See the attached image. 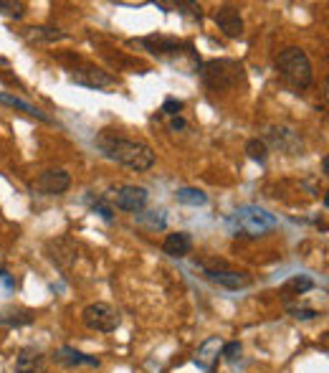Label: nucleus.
<instances>
[{
  "label": "nucleus",
  "mask_w": 329,
  "mask_h": 373,
  "mask_svg": "<svg viewBox=\"0 0 329 373\" xmlns=\"http://www.w3.org/2000/svg\"><path fill=\"white\" fill-rule=\"evenodd\" d=\"M97 147L104 153V158L120 162V165H124L129 171L145 173L155 165L152 147L145 145V142H137V140L120 138V135H114L112 130H104L99 135Z\"/></svg>",
  "instance_id": "nucleus-1"
},
{
  "label": "nucleus",
  "mask_w": 329,
  "mask_h": 373,
  "mask_svg": "<svg viewBox=\"0 0 329 373\" xmlns=\"http://www.w3.org/2000/svg\"><path fill=\"white\" fill-rule=\"evenodd\" d=\"M276 69H279L281 79H286L291 87H297V89L312 87V79H314L312 61H309V56H306L302 49H297V46H289V49L281 51L279 58H276Z\"/></svg>",
  "instance_id": "nucleus-2"
},
{
  "label": "nucleus",
  "mask_w": 329,
  "mask_h": 373,
  "mask_svg": "<svg viewBox=\"0 0 329 373\" xmlns=\"http://www.w3.org/2000/svg\"><path fill=\"white\" fill-rule=\"evenodd\" d=\"M201 76L205 81V87H210L213 92L233 89L243 79V66L236 64V61H228V58H218V61L203 64Z\"/></svg>",
  "instance_id": "nucleus-3"
},
{
  "label": "nucleus",
  "mask_w": 329,
  "mask_h": 373,
  "mask_svg": "<svg viewBox=\"0 0 329 373\" xmlns=\"http://www.w3.org/2000/svg\"><path fill=\"white\" fill-rule=\"evenodd\" d=\"M81 320L87 325L89 330H97V333H114L122 323L120 310L106 305V302H91L84 308L81 312Z\"/></svg>",
  "instance_id": "nucleus-4"
},
{
  "label": "nucleus",
  "mask_w": 329,
  "mask_h": 373,
  "mask_svg": "<svg viewBox=\"0 0 329 373\" xmlns=\"http://www.w3.org/2000/svg\"><path fill=\"white\" fill-rule=\"evenodd\" d=\"M104 198H106V203H109V206L120 209V211L139 213L147 206V198H150V193H147L142 186H120V188H112Z\"/></svg>",
  "instance_id": "nucleus-5"
},
{
  "label": "nucleus",
  "mask_w": 329,
  "mask_h": 373,
  "mask_svg": "<svg viewBox=\"0 0 329 373\" xmlns=\"http://www.w3.org/2000/svg\"><path fill=\"white\" fill-rule=\"evenodd\" d=\"M71 81L79 87H89V89H109L117 87V76H112L109 72L99 69V66H79L71 72Z\"/></svg>",
  "instance_id": "nucleus-6"
},
{
  "label": "nucleus",
  "mask_w": 329,
  "mask_h": 373,
  "mask_svg": "<svg viewBox=\"0 0 329 373\" xmlns=\"http://www.w3.org/2000/svg\"><path fill=\"white\" fill-rule=\"evenodd\" d=\"M71 186V175L61 168H51V171H43L38 178L33 180V191H38L41 195H61L69 191Z\"/></svg>",
  "instance_id": "nucleus-7"
},
{
  "label": "nucleus",
  "mask_w": 329,
  "mask_h": 373,
  "mask_svg": "<svg viewBox=\"0 0 329 373\" xmlns=\"http://www.w3.org/2000/svg\"><path fill=\"white\" fill-rule=\"evenodd\" d=\"M236 221L241 224V231L249 236H261L266 228L273 226V219L261 209H243V211H236Z\"/></svg>",
  "instance_id": "nucleus-8"
},
{
  "label": "nucleus",
  "mask_w": 329,
  "mask_h": 373,
  "mask_svg": "<svg viewBox=\"0 0 329 373\" xmlns=\"http://www.w3.org/2000/svg\"><path fill=\"white\" fill-rule=\"evenodd\" d=\"M46 254H49V259L61 269H69L76 262V244L71 239H66V236H58V239H51L46 242Z\"/></svg>",
  "instance_id": "nucleus-9"
},
{
  "label": "nucleus",
  "mask_w": 329,
  "mask_h": 373,
  "mask_svg": "<svg viewBox=\"0 0 329 373\" xmlns=\"http://www.w3.org/2000/svg\"><path fill=\"white\" fill-rule=\"evenodd\" d=\"M210 282H216L218 287H225V290H243V287H251V275L249 272H238V269H208L205 272Z\"/></svg>",
  "instance_id": "nucleus-10"
},
{
  "label": "nucleus",
  "mask_w": 329,
  "mask_h": 373,
  "mask_svg": "<svg viewBox=\"0 0 329 373\" xmlns=\"http://www.w3.org/2000/svg\"><path fill=\"white\" fill-rule=\"evenodd\" d=\"M139 43H142L152 56H162V58L175 56V54H180V49H188V46H190V43H183V41H177V39H168V36H147V39H142Z\"/></svg>",
  "instance_id": "nucleus-11"
},
{
  "label": "nucleus",
  "mask_w": 329,
  "mask_h": 373,
  "mask_svg": "<svg viewBox=\"0 0 329 373\" xmlns=\"http://www.w3.org/2000/svg\"><path fill=\"white\" fill-rule=\"evenodd\" d=\"M216 23L218 28L228 36V39H238L243 33V18L238 13V8H233V6H223V8L216 10Z\"/></svg>",
  "instance_id": "nucleus-12"
},
{
  "label": "nucleus",
  "mask_w": 329,
  "mask_h": 373,
  "mask_svg": "<svg viewBox=\"0 0 329 373\" xmlns=\"http://www.w3.org/2000/svg\"><path fill=\"white\" fill-rule=\"evenodd\" d=\"M49 361L38 348H21L16 356V373H46Z\"/></svg>",
  "instance_id": "nucleus-13"
},
{
  "label": "nucleus",
  "mask_w": 329,
  "mask_h": 373,
  "mask_svg": "<svg viewBox=\"0 0 329 373\" xmlns=\"http://www.w3.org/2000/svg\"><path fill=\"white\" fill-rule=\"evenodd\" d=\"M162 252L172 257V259H183L193 252V236L188 231H175V234H168L165 242H162Z\"/></svg>",
  "instance_id": "nucleus-14"
},
{
  "label": "nucleus",
  "mask_w": 329,
  "mask_h": 373,
  "mask_svg": "<svg viewBox=\"0 0 329 373\" xmlns=\"http://www.w3.org/2000/svg\"><path fill=\"white\" fill-rule=\"evenodd\" d=\"M54 361L66 365V368H73V365H91V368H99V358L87 356V353H81V350L71 348V345L58 348L56 353H54Z\"/></svg>",
  "instance_id": "nucleus-15"
},
{
  "label": "nucleus",
  "mask_w": 329,
  "mask_h": 373,
  "mask_svg": "<svg viewBox=\"0 0 329 373\" xmlns=\"http://www.w3.org/2000/svg\"><path fill=\"white\" fill-rule=\"evenodd\" d=\"M220 348H223V341H220V338H208V341L198 348L195 363L201 365L203 371H213L218 363V356H220Z\"/></svg>",
  "instance_id": "nucleus-16"
},
{
  "label": "nucleus",
  "mask_w": 329,
  "mask_h": 373,
  "mask_svg": "<svg viewBox=\"0 0 329 373\" xmlns=\"http://www.w3.org/2000/svg\"><path fill=\"white\" fill-rule=\"evenodd\" d=\"M0 105L13 107V109H21V112H25L28 117H36V120L46 122V125H54V120H51L46 112H41L38 107L28 105V102H23V99H18V97H13V94H8V92H0Z\"/></svg>",
  "instance_id": "nucleus-17"
},
{
  "label": "nucleus",
  "mask_w": 329,
  "mask_h": 373,
  "mask_svg": "<svg viewBox=\"0 0 329 373\" xmlns=\"http://www.w3.org/2000/svg\"><path fill=\"white\" fill-rule=\"evenodd\" d=\"M36 320L31 310L25 308H0V325L5 328H23V325H31Z\"/></svg>",
  "instance_id": "nucleus-18"
},
{
  "label": "nucleus",
  "mask_w": 329,
  "mask_h": 373,
  "mask_svg": "<svg viewBox=\"0 0 329 373\" xmlns=\"http://www.w3.org/2000/svg\"><path fill=\"white\" fill-rule=\"evenodd\" d=\"M314 287V279H309V277H291L289 282L284 284L279 290V295H281V300L284 302H289L291 297H299V295H304V292H309Z\"/></svg>",
  "instance_id": "nucleus-19"
},
{
  "label": "nucleus",
  "mask_w": 329,
  "mask_h": 373,
  "mask_svg": "<svg viewBox=\"0 0 329 373\" xmlns=\"http://www.w3.org/2000/svg\"><path fill=\"white\" fill-rule=\"evenodd\" d=\"M177 203H185V206H205L208 203V195L198 191V188H180L175 193Z\"/></svg>",
  "instance_id": "nucleus-20"
},
{
  "label": "nucleus",
  "mask_w": 329,
  "mask_h": 373,
  "mask_svg": "<svg viewBox=\"0 0 329 373\" xmlns=\"http://www.w3.org/2000/svg\"><path fill=\"white\" fill-rule=\"evenodd\" d=\"M246 153H249L251 160L266 162V158H269V147H266L264 140L253 138V140H249V142H246Z\"/></svg>",
  "instance_id": "nucleus-21"
},
{
  "label": "nucleus",
  "mask_w": 329,
  "mask_h": 373,
  "mask_svg": "<svg viewBox=\"0 0 329 373\" xmlns=\"http://www.w3.org/2000/svg\"><path fill=\"white\" fill-rule=\"evenodd\" d=\"M31 36L36 41H58V39H66V33H61L58 28H28Z\"/></svg>",
  "instance_id": "nucleus-22"
},
{
  "label": "nucleus",
  "mask_w": 329,
  "mask_h": 373,
  "mask_svg": "<svg viewBox=\"0 0 329 373\" xmlns=\"http://www.w3.org/2000/svg\"><path fill=\"white\" fill-rule=\"evenodd\" d=\"M0 13L13 16V18H21L25 13V6H23V3H16V0H0Z\"/></svg>",
  "instance_id": "nucleus-23"
},
{
  "label": "nucleus",
  "mask_w": 329,
  "mask_h": 373,
  "mask_svg": "<svg viewBox=\"0 0 329 373\" xmlns=\"http://www.w3.org/2000/svg\"><path fill=\"white\" fill-rule=\"evenodd\" d=\"M241 353H243V348H241V343L238 341H231V343H223V348H220V356L225 358V361H238L241 358Z\"/></svg>",
  "instance_id": "nucleus-24"
},
{
  "label": "nucleus",
  "mask_w": 329,
  "mask_h": 373,
  "mask_svg": "<svg viewBox=\"0 0 329 373\" xmlns=\"http://www.w3.org/2000/svg\"><path fill=\"white\" fill-rule=\"evenodd\" d=\"M289 315L297 317V320H314L319 312H317V310H312V308H294V305H289Z\"/></svg>",
  "instance_id": "nucleus-25"
},
{
  "label": "nucleus",
  "mask_w": 329,
  "mask_h": 373,
  "mask_svg": "<svg viewBox=\"0 0 329 373\" xmlns=\"http://www.w3.org/2000/svg\"><path fill=\"white\" fill-rule=\"evenodd\" d=\"M183 112V102H177V99L168 97L165 99V105H162V114H170V117H180Z\"/></svg>",
  "instance_id": "nucleus-26"
},
{
  "label": "nucleus",
  "mask_w": 329,
  "mask_h": 373,
  "mask_svg": "<svg viewBox=\"0 0 329 373\" xmlns=\"http://www.w3.org/2000/svg\"><path fill=\"white\" fill-rule=\"evenodd\" d=\"M94 211H97L104 221H112L114 219V216H112V206L106 203L104 195H102V198H97V203H94Z\"/></svg>",
  "instance_id": "nucleus-27"
},
{
  "label": "nucleus",
  "mask_w": 329,
  "mask_h": 373,
  "mask_svg": "<svg viewBox=\"0 0 329 373\" xmlns=\"http://www.w3.org/2000/svg\"><path fill=\"white\" fill-rule=\"evenodd\" d=\"M137 221H150V226H155V228H162V226H165V216H155V211L137 213Z\"/></svg>",
  "instance_id": "nucleus-28"
},
{
  "label": "nucleus",
  "mask_w": 329,
  "mask_h": 373,
  "mask_svg": "<svg viewBox=\"0 0 329 373\" xmlns=\"http://www.w3.org/2000/svg\"><path fill=\"white\" fill-rule=\"evenodd\" d=\"M170 127H172V130H185V127H188V125H185V120L183 117H172V120H170Z\"/></svg>",
  "instance_id": "nucleus-29"
},
{
  "label": "nucleus",
  "mask_w": 329,
  "mask_h": 373,
  "mask_svg": "<svg viewBox=\"0 0 329 373\" xmlns=\"http://www.w3.org/2000/svg\"><path fill=\"white\" fill-rule=\"evenodd\" d=\"M0 279H8V277H5V272H3V269H0Z\"/></svg>",
  "instance_id": "nucleus-30"
}]
</instances>
